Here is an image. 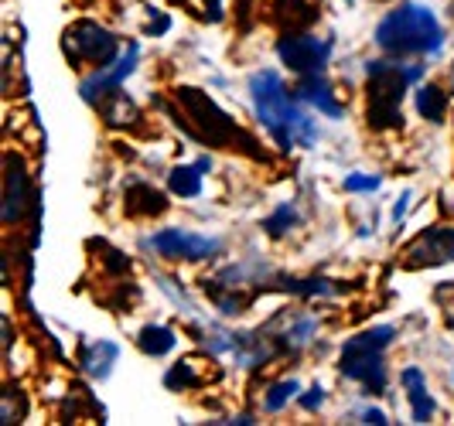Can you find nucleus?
<instances>
[{"instance_id":"f257e3e1","label":"nucleus","mask_w":454,"mask_h":426,"mask_svg":"<svg viewBox=\"0 0 454 426\" xmlns=\"http://www.w3.org/2000/svg\"><path fill=\"white\" fill-rule=\"evenodd\" d=\"M376 45L387 55H437L444 48V27L424 4H400L380 21Z\"/></svg>"},{"instance_id":"f03ea898","label":"nucleus","mask_w":454,"mask_h":426,"mask_svg":"<svg viewBox=\"0 0 454 426\" xmlns=\"http://www.w3.org/2000/svg\"><path fill=\"white\" fill-rule=\"evenodd\" d=\"M424 79V66H400L389 58L369 62V127L372 130H400L403 127V96L410 82Z\"/></svg>"},{"instance_id":"7ed1b4c3","label":"nucleus","mask_w":454,"mask_h":426,"mask_svg":"<svg viewBox=\"0 0 454 426\" xmlns=\"http://www.w3.org/2000/svg\"><path fill=\"white\" fill-rule=\"evenodd\" d=\"M396 328L393 324H380V328H369L363 335L348 337L345 348H341V376L352 382H359L365 392H383L387 389V361L383 352L393 345Z\"/></svg>"},{"instance_id":"20e7f679","label":"nucleus","mask_w":454,"mask_h":426,"mask_svg":"<svg viewBox=\"0 0 454 426\" xmlns=\"http://www.w3.org/2000/svg\"><path fill=\"white\" fill-rule=\"evenodd\" d=\"M175 99H178V106L188 112V123L178 120L175 112V120H178V127H182L188 136H195V140H205V143H212V147H229V143H239V140H250V136L243 134L239 127H236V120L223 112L202 89H195V86H182V89L175 92Z\"/></svg>"},{"instance_id":"39448f33","label":"nucleus","mask_w":454,"mask_h":426,"mask_svg":"<svg viewBox=\"0 0 454 426\" xmlns=\"http://www.w3.org/2000/svg\"><path fill=\"white\" fill-rule=\"evenodd\" d=\"M250 99H253V110H256V120L280 143V151H291L294 147L291 143V120H294L297 106L273 68H263V72H256L250 79Z\"/></svg>"},{"instance_id":"423d86ee","label":"nucleus","mask_w":454,"mask_h":426,"mask_svg":"<svg viewBox=\"0 0 454 426\" xmlns=\"http://www.w3.org/2000/svg\"><path fill=\"white\" fill-rule=\"evenodd\" d=\"M62 51L72 66H96L106 68L116 62L120 45H116V35L106 31L103 24L96 21H75L62 38Z\"/></svg>"},{"instance_id":"0eeeda50","label":"nucleus","mask_w":454,"mask_h":426,"mask_svg":"<svg viewBox=\"0 0 454 426\" xmlns=\"http://www.w3.org/2000/svg\"><path fill=\"white\" fill-rule=\"evenodd\" d=\"M147 246L160 252V256H168V259L199 263V259H212L223 249V243L215 236H199V232H184V228H160L147 239Z\"/></svg>"},{"instance_id":"6e6552de","label":"nucleus","mask_w":454,"mask_h":426,"mask_svg":"<svg viewBox=\"0 0 454 426\" xmlns=\"http://www.w3.org/2000/svg\"><path fill=\"white\" fill-rule=\"evenodd\" d=\"M277 55L297 75H318L332 58V42L328 38L321 42L315 35H287V38H280Z\"/></svg>"},{"instance_id":"1a4fd4ad","label":"nucleus","mask_w":454,"mask_h":426,"mask_svg":"<svg viewBox=\"0 0 454 426\" xmlns=\"http://www.w3.org/2000/svg\"><path fill=\"white\" fill-rule=\"evenodd\" d=\"M454 259V225H434L424 228L407 249H403V263L410 269L441 267Z\"/></svg>"},{"instance_id":"9d476101","label":"nucleus","mask_w":454,"mask_h":426,"mask_svg":"<svg viewBox=\"0 0 454 426\" xmlns=\"http://www.w3.org/2000/svg\"><path fill=\"white\" fill-rule=\"evenodd\" d=\"M27 205H31L27 167L14 151H7V158H4V222L18 225L27 212Z\"/></svg>"},{"instance_id":"9b49d317","label":"nucleus","mask_w":454,"mask_h":426,"mask_svg":"<svg viewBox=\"0 0 454 426\" xmlns=\"http://www.w3.org/2000/svg\"><path fill=\"white\" fill-rule=\"evenodd\" d=\"M137 55H140V48L137 45H130V48H123V55L116 58L114 66H106V68H96L90 79L82 82V99L90 103V106H99L110 92H116L120 86H123V79L130 75L137 68Z\"/></svg>"},{"instance_id":"f8f14e48","label":"nucleus","mask_w":454,"mask_h":426,"mask_svg":"<svg viewBox=\"0 0 454 426\" xmlns=\"http://www.w3.org/2000/svg\"><path fill=\"white\" fill-rule=\"evenodd\" d=\"M294 92L301 103H308L311 110L325 112L328 120H341V112H345V106L332 96V86H328V79H325L321 72L318 75H301V82H297Z\"/></svg>"},{"instance_id":"ddd939ff","label":"nucleus","mask_w":454,"mask_h":426,"mask_svg":"<svg viewBox=\"0 0 454 426\" xmlns=\"http://www.w3.org/2000/svg\"><path fill=\"white\" fill-rule=\"evenodd\" d=\"M403 389H407V399H410V416L413 423H431L434 416V399L427 392V382H424V372L420 368H403Z\"/></svg>"},{"instance_id":"4468645a","label":"nucleus","mask_w":454,"mask_h":426,"mask_svg":"<svg viewBox=\"0 0 454 426\" xmlns=\"http://www.w3.org/2000/svg\"><path fill=\"white\" fill-rule=\"evenodd\" d=\"M116 355H120V348H116L114 341H96V345H90V348L82 352V372L96 382L110 379Z\"/></svg>"},{"instance_id":"2eb2a0df","label":"nucleus","mask_w":454,"mask_h":426,"mask_svg":"<svg viewBox=\"0 0 454 426\" xmlns=\"http://www.w3.org/2000/svg\"><path fill=\"white\" fill-rule=\"evenodd\" d=\"M168 208V198L160 195L158 188L144 184V181H134L127 188V212L130 215H160Z\"/></svg>"},{"instance_id":"dca6fc26","label":"nucleus","mask_w":454,"mask_h":426,"mask_svg":"<svg viewBox=\"0 0 454 426\" xmlns=\"http://www.w3.org/2000/svg\"><path fill=\"white\" fill-rule=\"evenodd\" d=\"M175 345H178V335H175L168 324H147V328H140V335H137V348H140L144 355H151V359H160V355L175 352Z\"/></svg>"},{"instance_id":"f3484780","label":"nucleus","mask_w":454,"mask_h":426,"mask_svg":"<svg viewBox=\"0 0 454 426\" xmlns=\"http://www.w3.org/2000/svg\"><path fill=\"white\" fill-rule=\"evenodd\" d=\"M202 167H199V160L195 164H178V167H171V174H168V188L178 195V198H199L202 195Z\"/></svg>"},{"instance_id":"a211bd4d","label":"nucleus","mask_w":454,"mask_h":426,"mask_svg":"<svg viewBox=\"0 0 454 426\" xmlns=\"http://www.w3.org/2000/svg\"><path fill=\"white\" fill-rule=\"evenodd\" d=\"M99 110H103V116H106L110 127H130V123L140 120V110L130 103V96H123L120 89L110 92V96L99 103Z\"/></svg>"},{"instance_id":"6ab92c4d","label":"nucleus","mask_w":454,"mask_h":426,"mask_svg":"<svg viewBox=\"0 0 454 426\" xmlns=\"http://www.w3.org/2000/svg\"><path fill=\"white\" fill-rule=\"evenodd\" d=\"M413 99H417V112L424 120H431V123H441L448 116V96H444L441 86H434V82H424Z\"/></svg>"},{"instance_id":"aec40b11","label":"nucleus","mask_w":454,"mask_h":426,"mask_svg":"<svg viewBox=\"0 0 454 426\" xmlns=\"http://www.w3.org/2000/svg\"><path fill=\"white\" fill-rule=\"evenodd\" d=\"M301 222V215H297V208L291 202H284V205H277L270 215L263 219V232L270 236V239H280V236H287L294 225Z\"/></svg>"},{"instance_id":"412c9836","label":"nucleus","mask_w":454,"mask_h":426,"mask_svg":"<svg viewBox=\"0 0 454 426\" xmlns=\"http://www.w3.org/2000/svg\"><path fill=\"white\" fill-rule=\"evenodd\" d=\"M24 413H27L24 389H18V385H7V389H4V406H0V423H4V426L21 423Z\"/></svg>"},{"instance_id":"4be33fe9","label":"nucleus","mask_w":454,"mask_h":426,"mask_svg":"<svg viewBox=\"0 0 454 426\" xmlns=\"http://www.w3.org/2000/svg\"><path fill=\"white\" fill-rule=\"evenodd\" d=\"M297 396H301V382L297 379L277 382V385L267 389V396H263V409H267V413H280V409L291 403V399H297Z\"/></svg>"},{"instance_id":"5701e85b","label":"nucleus","mask_w":454,"mask_h":426,"mask_svg":"<svg viewBox=\"0 0 454 426\" xmlns=\"http://www.w3.org/2000/svg\"><path fill=\"white\" fill-rule=\"evenodd\" d=\"M318 140V123L311 120V112L294 110V120H291V143L294 147H315Z\"/></svg>"},{"instance_id":"b1692460","label":"nucleus","mask_w":454,"mask_h":426,"mask_svg":"<svg viewBox=\"0 0 454 426\" xmlns=\"http://www.w3.org/2000/svg\"><path fill=\"white\" fill-rule=\"evenodd\" d=\"M287 290L297 293V297H332V293H339V287H332V280H291L287 283Z\"/></svg>"},{"instance_id":"393cba45","label":"nucleus","mask_w":454,"mask_h":426,"mask_svg":"<svg viewBox=\"0 0 454 426\" xmlns=\"http://www.w3.org/2000/svg\"><path fill=\"white\" fill-rule=\"evenodd\" d=\"M164 385H168V389H182V385L192 389V385H202V379L195 376V365H192V361H178V365L164 376Z\"/></svg>"},{"instance_id":"a878e982","label":"nucleus","mask_w":454,"mask_h":426,"mask_svg":"<svg viewBox=\"0 0 454 426\" xmlns=\"http://www.w3.org/2000/svg\"><path fill=\"white\" fill-rule=\"evenodd\" d=\"M315 328H318V324H315L311 317L297 321L294 328L284 335V345H287V348H301V345H308V341H311V335H315Z\"/></svg>"},{"instance_id":"bb28decb","label":"nucleus","mask_w":454,"mask_h":426,"mask_svg":"<svg viewBox=\"0 0 454 426\" xmlns=\"http://www.w3.org/2000/svg\"><path fill=\"white\" fill-rule=\"evenodd\" d=\"M380 188H383V178H380V174H348V178H345V191H352V195L380 191Z\"/></svg>"},{"instance_id":"cd10ccee","label":"nucleus","mask_w":454,"mask_h":426,"mask_svg":"<svg viewBox=\"0 0 454 426\" xmlns=\"http://www.w3.org/2000/svg\"><path fill=\"white\" fill-rule=\"evenodd\" d=\"M297 11H315V7H308L304 0H294V24H311L304 14H297ZM287 18H291V14H287V0H277V21L287 24Z\"/></svg>"},{"instance_id":"c85d7f7f","label":"nucleus","mask_w":454,"mask_h":426,"mask_svg":"<svg viewBox=\"0 0 454 426\" xmlns=\"http://www.w3.org/2000/svg\"><path fill=\"white\" fill-rule=\"evenodd\" d=\"M325 399H328V396H325V389H321V385H311V389H308L304 396H297V403L304 406L308 413H315V409H321V406H325Z\"/></svg>"},{"instance_id":"c756f323","label":"nucleus","mask_w":454,"mask_h":426,"mask_svg":"<svg viewBox=\"0 0 454 426\" xmlns=\"http://www.w3.org/2000/svg\"><path fill=\"white\" fill-rule=\"evenodd\" d=\"M151 18H154V21L144 27V35H164V31L171 27V18H168V14H158V11H151Z\"/></svg>"},{"instance_id":"7c9ffc66","label":"nucleus","mask_w":454,"mask_h":426,"mask_svg":"<svg viewBox=\"0 0 454 426\" xmlns=\"http://www.w3.org/2000/svg\"><path fill=\"white\" fill-rule=\"evenodd\" d=\"M359 423H376V426H387L389 420H387V413H383V409H363V413H359Z\"/></svg>"},{"instance_id":"2f4dec72","label":"nucleus","mask_w":454,"mask_h":426,"mask_svg":"<svg viewBox=\"0 0 454 426\" xmlns=\"http://www.w3.org/2000/svg\"><path fill=\"white\" fill-rule=\"evenodd\" d=\"M407 208H410V191H403V195L396 198V208H393V222H396V225L403 222V215H407Z\"/></svg>"},{"instance_id":"473e14b6","label":"nucleus","mask_w":454,"mask_h":426,"mask_svg":"<svg viewBox=\"0 0 454 426\" xmlns=\"http://www.w3.org/2000/svg\"><path fill=\"white\" fill-rule=\"evenodd\" d=\"M205 11L212 21H223V0H205Z\"/></svg>"},{"instance_id":"72a5a7b5","label":"nucleus","mask_w":454,"mask_h":426,"mask_svg":"<svg viewBox=\"0 0 454 426\" xmlns=\"http://www.w3.org/2000/svg\"><path fill=\"white\" fill-rule=\"evenodd\" d=\"M348 4H356V0H348Z\"/></svg>"}]
</instances>
